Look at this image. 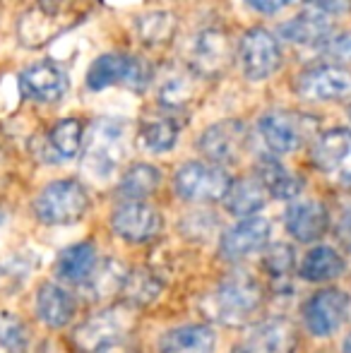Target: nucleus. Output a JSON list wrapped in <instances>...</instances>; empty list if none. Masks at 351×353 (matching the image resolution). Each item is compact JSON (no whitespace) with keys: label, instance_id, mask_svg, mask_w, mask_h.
Returning a JSON list of instances; mask_svg holds the SVG:
<instances>
[{"label":"nucleus","instance_id":"1","mask_svg":"<svg viewBox=\"0 0 351 353\" xmlns=\"http://www.w3.org/2000/svg\"><path fill=\"white\" fill-rule=\"evenodd\" d=\"M85 19L75 0H37L17 22V39L24 48H43Z\"/></svg>","mask_w":351,"mask_h":353},{"label":"nucleus","instance_id":"2","mask_svg":"<svg viewBox=\"0 0 351 353\" xmlns=\"http://www.w3.org/2000/svg\"><path fill=\"white\" fill-rule=\"evenodd\" d=\"M207 315L226 327H241L263 305V288L248 274H229L205 301Z\"/></svg>","mask_w":351,"mask_h":353},{"label":"nucleus","instance_id":"3","mask_svg":"<svg viewBox=\"0 0 351 353\" xmlns=\"http://www.w3.org/2000/svg\"><path fill=\"white\" fill-rule=\"evenodd\" d=\"M128 154V125L121 118H99L89 128L82 163L92 178L106 181L118 171Z\"/></svg>","mask_w":351,"mask_h":353},{"label":"nucleus","instance_id":"4","mask_svg":"<svg viewBox=\"0 0 351 353\" xmlns=\"http://www.w3.org/2000/svg\"><path fill=\"white\" fill-rule=\"evenodd\" d=\"M154 82V68L132 53H103L92 61L85 74V87L89 92H103L108 87H128L135 94H145Z\"/></svg>","mask_w":351,"mask_h":353},{"label":"nucleus","instance_id":"5","mask_svg":"<svg viewBox=\"0 0 351 353\" xmlns=\"http://www.w3.org/2000/svg\"><path fill=\"white\" fill-rule=\"evenodd\" d=\"M89 210V192L75 178H61L43 188L34 200V216L46 226H70Z\"/></svg>","mask_w":351,"mask_h":353},{"label":"nucleus","instance_id":"6","mask_svg":"<svg viewBox=\"0 0 351 353\" xmlns=\"http://www.w3.org/2000/svg\"><path fill=\"white\" fill-rule=\"evenodd\" d=\"M234 178L221 166L210 161H188L174 176V190L181 200L192 205H212L224 202Z\"/></svg>","mask_w":351,"mask_h":353},{"label":"nucleus","instance_id":"7","mask_svg":"<svg viewBox=\"0 0 351 353\" xmlns=\"http://www.w3.org/2000/svg\"><path fill=\"white\" fill-rule=\"evenodd\" d=\"M231 39L224 29L205 27L192 34L188 41V70L195 77L214 79L221 77L231 68Z\"/></svg>","mask_w":351,"mask_h":353},{"label":"nucleus","instance_id":"8","mask_svg":"<svg viewBox=\"0 0 351 353\" xmlns=\"http://www.w3.org/2000/svg\"><path fill=\"white\" fill-rule=\"evenodd\" d=\"M128 327H130V320L126 310L106 307L75 327V332L70 334V344L80 353H103L121 344L123 336L128 334Z\"/></svg>","mask_w":351,"mask_h":353},{"label":"nucleus","instance_id":"9","mask_svg":"<svg viewBox=\"0 0 351 353\" xmlns=\"http://www.w3.org/2000/svg\"><path fill=\"white\" fill-rule=\"evenodd\" d=\"M239 63L241 72L250 82H263L272 77L281 65L279 39L265 27H253L241 37L239 41Z\"/></svg>","mask_w":351,"mask_h":353},{"label":"nucleus","instance_id":"10","mask_svg":"<svg viewBox=\"0 0 351 353\" xmlns=\"http://www.w3.org/2000/svg\"><path fill=\"white\" fill-rule=\"evenodd\" d=\"M248 144V130L241 121H217L202 130L200 140H197V149L200 154L214 166H229L241 159Z\"/></svg>","mask_w":351,"mask_h":353},{"label":"nucleus","instance_id":"11","mask_svg":"<svg viewBox=\"0 0 351 353\" xmlns=\"http://www.w3.org/2000/svg\"><path fill=\"white\" fill-rule=\"evenodd\" d=\"M349 312V296L339 288H323L313 293L303 305L305 330L313 336H332L344 325Z\"/></svg>","mask_w":351,"mask_h":353},{"label":"nucleus","instance_id":"12","mask_svg":"<svg viewBox=\"0 0 351 353\" xmlns=\"http://www.w3.org/2000/svg\"><path fill=\"white\" fill-rule=\"evenodd\" d=\"M70 79L63 65L53 61H37L19 72V92L37 103H56L68 94Z\"/></svg>","mask_w":351,"mask_h":353},{"label":"nucleus","instance_id":"13","mask_svg":"<svg viewBox=\"0 0 351 353\" xmlns=\"http://www.w3.org/2000/svg\"><path fill=\"white\" fill-rule=\"evenodd\" d=\"M111 228L121 241L140 245L161 231V214L147 202H121L111 212Z\"/></svg>","mask_w":351,"mask_h":353},{"label":"nucleus","instance_id":"14","mask_svg":"<svg viewBox=\"0 0 351 353\" xmlns=\"http://www.w3.org/2000/svg\"><path fill=\"white\" fill-rule=\"evenodd\" d=\"M296 92L308 101H342L351 97V72L332 63L308 68L296 79Z\"/></svg>","mask_w":351,"mask_h":353},{"label":"nucleus","instance_id":"15","mask_svg":"<svg viewBox=\"0 0 351 353\" xmlns=\"http://www.w3.org/2000/svg\"><path fill=\"white\" fill-rule=\"evenodd\" d=\"M270 231L272 223L265 216L241 219L236 226L224 231V236L219 241V255L229 262L243 260V257L263 250L267 241H270Z\"/></svg>","mask_w":351,"mask_h":353},{"label":"nucleus","instance_id":"16","mask_svg":"<svg viewBox=\"0 0 351 353\" xmlns=\"http://www.w3.org/2000/svg\"><path fill=\"white\" fill-rule=\"evenodd\" d=\"M258 132L272 154H291L303 144V118L289 111H267L258 121Z\"/></svg>","mask_w":351,"mask_h":353},{"label":"nucleus","instance_id":"17","mask_svg":"<svg viewBox=\"0 0 351 353\" xmlns=\"http://www.w3.org/2000/svg\"><path fill=\"white\" fill-rule=\"evenodd\" d=\"M183 113L157 108L154 113H147L137 125V140L152 154H166L178 144L183 130Z\"/></svg>","mask_w":351,"mask_h":353},{"label":"nucleus","instance_id":"18","mask_svg":"<svg viewBox=\"0 0 351 353\" xmlns=\"http://www.w3.org/2000/svg\"><path fill=\"white\" fill-rule=\"evenodd\" d=\"M299 346V336H296V327L289 320H265L253 330L248 341L236 346L234 353H296Z\"/></svg>","mask_w":351,"mask_h":353},{"label":"nucleus","instance_id":"19","mask_svg":"<svg viewBox=\"0 0 351 353\" xmlns=\"http://www.w3.org/2000/svg\"><path fill=\"white\" fill-rule=\"evenodd\" d=\"M284 226L299 243H315L328 233L330 216L320 202L315 200H299L286 207Z\"/></svg>","mask_w":351,"mask_h":353},{"label":"nucleus","instance_id":"20","mask_svg":"<svg viewBox=\"0 0 351 353\" xmlns=\"http://www.w3.org/2000/svg\"><path fill=\"white\" fill-rule=\"evenodd\" d=\"M34 310H37V317L46 327L61 330V327H66L68 322L75 317L77 303L68 288L58 286V283H53V281H46L39 286Z\"/></svg>","mask_w":351,"mask_h":353},{"label":"nucleus","instance_id":"21","mask_svg":"<svg viewBox=\"0 0 351 353\" xmlns=\"http://www.w3.org/2000/svg\"><path fill=\"white\" fill-rule=\"evenodd\" d=\"M85 123L80 118H63L48 130L46 140H43L41 157L46 161H68L75 159L77 154L85 149Z\"/></svg>","mask_w":351,"mask_h":353},{"label":"nucleus","instance_id":"22","mask_svg":"<svg viewBox=\"0 0 351 353\" xmlns=\"http://www.w3.org/2000/svg\"><path fill=\"white\" fill-rule=\"evenodd\" d=\"M97 248L94 243L82 241L75 245H68L66 250L58 252L56 262H53V274L56 279L72 283V286H85L87 279L92 276V272L97 270Z\"/></svg>","mask_w":351,"mask_h":353},{"label":"nucleus","instance_id":"23","mask_svg":"<svg viewBox=\"0 0 351 353\" xmlns=\"http://www.w3.org/2000/svg\"><path fill=\"white\" fill-rule=\"evenodd\" d=\"M281 39L299 46H323L330 37H332V17L315 10H305V12L296 14L294 19L284 22L279 27Z\"/></svg>","mask_w":351,"mask_h":353},{"label":"nucleus","instance_id":"24","mask_svg":"<svg viewBox=\"0 0 351 353\" xmlns=\"http://www.w3.org/2000/svg\"><path fill=\"white\" fill-rule=\"evenodd\" d=\"M310 159L320 171H337L351 161V130L347 128H332L318 135L310 147Z\"/></svg>","mask_w":351,"mask_h":353},{"label":"nucleus","instance_id":"25","mask_svg":"<svg viewBox=\"0 0 351 353\" xmlns=\"http://www.w3.org/2000/svg\"><path fill=\"white\" fill-rule=\"evenodd\" d=\"M255 178L263 183L267 195L277 197V200H294L303 188L301 178L274 157H260V161L255 163Z\"/></svg>","mask_w":351,"mask_h":353},{"label":"nucleus","instance_id":"26","mask_svg":"<svg viewBox=\"0 0 351 353\" xmlns=\"http://www.w3.org/2000/svg\"><path fill=\"white\" fill-rule=\"evenodd\" d=\"M217 334L207 325H183L159 339L161 353H214Z\"/></svg>","mask_w":351,"mask_h":353},{"label":"nucleus","instance_id":"27","mask_svg":"<svg viewBox=\"0 0 351 353\" xmlns=\"http://www.w3.org/2000/svg\"><path fill=\"white\" fill-rule=\"evenodd\" d=\"M135 37L147 48L169 46L178 34V17L169 10H150L135 17Z\"/></svg>","mask_w":351,"mask_h":353},{"label":"nucleus","instance_id":"28","mask_svg":"<svg viewBox=\"0 0 351 353\" xmlns=\"http://www.w3.org/2000/svg\"><path fill=\"white\" fill-rule=\"evenodd\" d=\"M267 202V190L258 178H239L231 183L229 192L224 197V207L231 216L236 219H250L255 216Z\"/></svg>","mask_w":351,"mask_h":353},{"label":"nucleus","instance_id":"29","mask_svg":"<svg viewBox=\"0 0 351 353\" xmlns=\"http://www.w3.org/2000/svg\"><path fill=\"white\" fill-rule=\"evenodd\" d=\"M344 270H347L344 257L339 255L334 248H328V245H318V248H313V250H308L299 265L301 279L310 281V283L332 281V279H337V276H342Z\"/></svg>","mask_w":351,"mask_h":353},{"label":"nucleus","instance_id":"30","mask_svg":"<svg viewBox=\"0 0 351 353\" xmlns=\"http://www.w3.org/2000/svg\"><path fill=\"white\" fill-rule=\"evenodd\" d=\"M161 185V171L152 163H132L118 183V197L123 202H145Z\"/></svg>","mask_w":351,"mask_h":353},{"label":"nucleus","instance_id":"31","mask_svg":"<svg viewBox=\"0 0 351 353\" xmlns=\"http://www.w3.org/2000/svg\"><path fill=\"white\" fill-rule=\"evenodd\" d=\"M192 74L190 70H169L164 77L159 79V87H157V101L161 108H169V111L188 113L192 99Z\"/></svg>","mask_w":351,"mask_h":353},{"label":"nucleus","instance_id":"32","mask_svg":"<svg viewBox=\"0 0 351 353\" xmlns=\"http://www.w3.org/2000/svg\"><path fill=\"white\" fill-rule=\"evenodd\" d=\"M161 291H164V283L150 267H135L128 272L121 296L126 298L128 305L147 307L161 296Z\"/></svg>","mask_w":351,"mask_h":353},{"label":"nucleus","instance_id":"33","mask_svg":"<svg viewBox=\"0 0 351 353\" xmlns=\"http://www.w3.org/2000/svg\"><path fill=\"white\" fill-rule=\"evenodd\" d=\"M128 272L123 270V265L118 260H103L97 265V270L92 272V276L87 279V283L82 288L87 291L89 298H111L116 293L123 291V283H126Z\"/></svg>","mask_w":351,"mask_h":353},{"label":"nucleus","instance_id":"34","mask_svg":"<svg viewBox=\"0 0 351 353\" xmlns=\"http://www.w3.org/2000/svg\"><path fill=\"white\" fill-rule=\"evenodd\" d=\"M29 332L24 322L12 312H0V353H24Z\"/></svg>","mask_w":351,"mask_h":353},{"label":"nucleus","instance_id":"35","mask_svg":"<svg viewBox=\"0 0 351 353\" xmlns=\"http://www.w3.org/2000/svg\"><path fill=\"white\" fill-rule=\"evenodd\" d=\"M294 248L286 245V243H274V245L267 248L263 255V267L272 279H286L294 272Z\"/></svg>","mask_w":351,"mask_h":353},{"label":"nucleus","instance_id":"36","mask_svg":"<svg viewBox=\"0 0 351 353\" xmlns=\"http://www.w3.org/2000/svg\"><path fill=\"white\" fill-rule=\"evenodd\" d=\"M34 262L27 255H12L8 260L0 262V291L12 293L14 288H19L27 276L32 274Z\"/></svg>","mask_w":351,"mask_h":353},{"label":"nucleus","instance_id":"37","mask_svg":"<svg viewBox=\"0 0 351 353\" xmlns=\"http://www.w3.org/2000/svg\"><path fill=\"white\" fill-rule=\"evenodd\" d=\"M214 228H217L214 214L192 212V214H185V219H183V233H185L188 238L190 236H210Z\"/></svg>","mask_w":351,"mask_h":353},{"label":"nucleus","instance_id":"38","mask_svg":"<svg viewBox=\"0 0 351 353\" xmlns=\"http://www.w3.org/2000/svg\"><path fill=\"white\" fill-rule=\"evenodd\" d=\"M323 53L337 63H351V32L332 34L328 41L323 43Z\"/></svg>","mask_w":351,"mask_h":353},{"label":"nucleus","instance_id":"39","mask_svg":"<svg viewBox=\"0 0 351 353\" xmlns=\"http://www.w3.org/2000/svg\"><path fill=\"white\" fill-rule=\"evenodd\" d=\"M296 0H245V5H248L250 10H255V12L260 14H277L281 12V10H286L289 5H294Z\"/></svg>","mask_w":351,"mask_h":353},{"label":"nucleus","instance_id":"40","mask_svg":"<svg viewBox=\"0 0 351 353\" xmlns=\"http://www.w3.org/2000/svg\"><path fill=\"white\" fill-rule=\"evenodd\" d=\"M337 238H339V243L347 248V250H351V207H349V210H344L342 219H339Z\"/></svg>","mask_w":351,"mask_h":353},{"label":"nucleus","instance_id":"41","mask_svg":"<svg viewBox=\"0 0 351 353\" xmlns=\"http://www.w3.org/2000/svg\"><path fill=\"white\" fill-rule=\"evenodd\" d=\"M342 351H344V353H351V334H347V339H344Z\"/></svg>","mask_w":351,"mask_h":353},{"label":"nucleus","instance_id":"42","mask_svg":"<svg viewBox=\"0 0 351 353\" xmlns=\"http://www.w3.org/2000/svg\"><path fill=\"white\" fill-rule=\"evenodd\" d=\"M349 121H351V106H349Z\"/></svg>","mask_w":351,"mask_h":353}]
</instances>
